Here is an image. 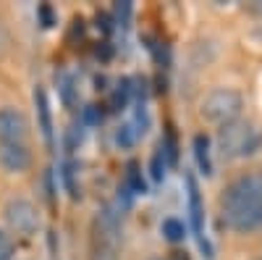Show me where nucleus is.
<instances>
[{
    "mask_svg": "<svg viewBox=\"0 0 262 260\" xmlns=\"http://www.w3.org/2000/svg\"><path fill=\"white\" fill-rule=\"evenodd\" d=\"M221 215L231 231L247 234L262 226V173H244L221 197Z\"/></svg>",
    "mask_w": 262,
    "mask_h": 260,
    "instance_id": "f257e3e1",
    "label": "nucleus"
},
{
    "mask_svg": "<svg viewBox=\"0 0 262 260\" xmlns=\"http://www.w3.org/2000/svg\"><path fill=\"white\" fill-rule=\"evenodd\" d=\"M217 145H221V153L226 158H247V155H254L259 150L262 132L257 129V124L236 118V121L221 126V132H217Z\"/></svg>",
    "mask_w": 262,
    "mask_h": 260,
    "instance_id": "f03ea898",
    "label": "nucleus"
},
{
    "mask_svg": "<svg viewBox=\"0 0 262 260\" xmlns=\"http://www.w3.org/2000/svg\"><path fill=\"white\" fill-rule=\"evenodd\" d=\"M118 239H121V218L113 205L100 208L92 226V255L90 260H118Z\"/></svg>",
    "mask_w": 262,
    "mask_h": 260,
    "instance_id": "7ed1b4c3",
    "label": "nucleus"
},
{
    "mask_svg": "<svg viewBox=\"0 0 262 260\" xmlns=\"http://www.w3.org/2000/svg\"><path fill=\"white\" fill-rule=\"evenodd\" d=\"M242 108H244V97L238 95L236 90H231V87H217V90L205 95V100L200 105V113L210 124L226 126V124L238 118Z\"/></svg>",
    "mask_w": 262,
    "mask_h": 260,
    "instance_id": "20e7f679",
    "label": "nucleus"
},
{
    "mask_svg": "<svg viewBox=\"0 0 262 260\" xmlns=\"http://www.w3.org/2000/svg\"><path fill=\"white\" fill-rule=\"evenodd\" d=\"M3 215H6L8 229L16 231V234H21V236H32L39 229V213H37V208L29 200H21V197L11 200L6 205Z\"/></svg>",
    "mask_w": 262,
    "mask_h": 260,
    "instance_id": "39448f33",
    "label": "nucleus"
},
{
    "mask_svg": "<svg viewBox=\"0 0 262 260\" xmlns=\"http://www.w3.org/2000/svg\"><path fill=\"white\" fill-rule=\"evenodd\" d=\"M29 134V124L24 113L16 108H3L0 111V145H24Z\"/></svg>",
    "mask_w": 262,
    "mask_h": 260,
    "instance_id": "423d86ee",
    "label": "nucleus"
},
{
    "mask_svg": "<svg viewBox=\"0 0 262 260\" xmlns=\"http://www.w3.org/2000/svg\"><path fill=\"white\" fill-rule=\"evenodd\" d=\"M0 166L8 173H21L32 166V153L27 145H0Z\"/></svg>",
    "mask_w": 262,
    "mask_h": 260,
    "instance_id": "0eeeda50",
    "label": "nucleus"
},
{
    "mask_svg": "<svg viewBox=\"0 0 262 260\" xmlns=\"http://www.w3.org/2000/svg\"><path fill=\"white\" fill-rule=\"evenodd\" d=\"M189 213H191V229H194V234L200 236V245L205 247V250H210L205 242H202V229H205V224H202V200H200V187H196V182L189 176Z\"/></svg>",
    "mask_w": 262,
    "mask_h": 260,
    "instance_id": "6e6552de",
    "label": "nucleus"
},
{
    "mask_svg": "<svg viewBox=\"0 0 262 260\" xmlns=\"http://www.w3.org/2000/svg\"><path fill=\"white\" fill-rule=\"evenodd\" d=\"M34 103H37V113H39L42 137H45L48 145H53V121H50V108H48V97H45V90H42V87L34 90Z\"/></svg>",
    "mask_w": 262,
    "mask_h": 260,
    "instance_id": "1a4fd4ad",
    "label": "nucleus"
},
{
    "mask_svg": "<svg viewBox=\"0 0 262 260\" xmlns=\"http://www.w3.org/2000/svg\"><path fill=\"white\" fill-rule=\"evenodd\" d=\"M194 155H196V163H200V171L205 173H212V163H210V142L205 134H196L194 137Z\"/></svg>",
    "mask_w": 262,
    "mask_h": 260,
    "instance_id": "9d476101",
    "label": "nucleus"
},
{
    "mask_svg": "<svg viewBox=\"0 0 262 260\" xmlns=\"http://www.w3.org/2000/svg\"><path fill=\"white\" fill-rule=\"evenodd\" d=\"M126 189H128V192H134V194H142V192H144L142 171H139V163H134V161L126 166Z\"/></svg>",
    "mask_w": 262,
    "mask_h": 260,
    "instance_id": "9b49d317",
    "label": "nucleus"
},
{
    "mask_svg": "<svg viewBox=\"0 0 262 260\" xmlns=\"http://www.w3.org/2000/svg\"><path fill=\"white\" fill-rule=\"evenodd\" d=\"M128 95H131V82H128V79H121V82L116 84L113 97H111V108H113V111H121V108L128 105Z\"/></svg>",
    "mask_w": 262,
    "mask_h": 260,
    "instance_id": "f8f14e48",
    "label": "nucleus"
},
{
    "mask_svg": "<svg viewBox=\"0 0 262 260\" xmlns=\"http://www.w3.org/2000/svg\"><path fill=\"white\" fill-rule=\"evenodd\" d=\"M163 234L168 242H181L184 239V224L176 218H165L163 221Z\"/></svg>",
    "mask_w": 262,
    "mask_h": 260,
    "instance_id": "ddd939ff",
    "label": "nucleus"
},
{
    "mask_svg": "<svg viewBox=\"0 0 262 260\" xmlns=\"http://www.w3.org/2000/svg\"><path fill=\"white\" fill-rule=\"evenodd\" d=\"M163 173H165V150H163V145H158L155 155H152V179L160 182Z\"/></svg>",
    "mask_w": 262,
    "mask_h": 260,
    "instance_id": "4468645a",
    "label": "nucleus"
},
{
    "mask_svg": "<svg viewBox=\"0 0 262 260\" xmlns=\"http://www.w3.org/2000/svg\"><path fill=\"white\" fill-rule=\"evenodd\" d=\"M139 134H137V129L131 126V124H126V126H121L118 129V134H116V142L121 145V147H131L134 145V139H137Z\"/></svg>",
    "mask_w": 262,
    "mask_h": 260,
    "instance_id": "2eb2a0df",
    "label": "nucleus"
},
{
    "mask_svg": "<svg viewBox=\"0 0 262 260\" xmlns=\"http://www.w3.org/2000/svg\"><path fill=\"white\" fill-rule=\"evenodd\" d=\"M60 95H63V103H66V105L74 103V79H71L69 74L60 76Z\"/></svg>",
    "mask_w": 262,
    "mask_h": 260,
    "instance_id": "dca6fc26",
    "label": "nucleus"
},
{
    "mask_svg": "<svg viewBox=\"0 0 262 260\" xmlns=\"http://www.w3.org/2000/svg\"><path fill=\"white\" fill-rule=\"evenodd\" d=\"M116 18H118V24L121 27H128V21H131V3H126V0H121V3H116Z\"/></svg>",
    "mask_w": 262,
    "mask_h": 260,
    "instance_id": "f3484780",
    "label": "nucleus"
},
{
    "mask_svg": "<svg viewBox=\"0 0 262 260\" xmlns=\"http://www.w3.org/2000/svg\"><path fill=\"white\" fill-rule=\"evenodd\" d=\"M13 257V242H11V236L0 229V260H11Z\"/></svg>",
    "mask_w": 262,
    "mask_h": 260,
    "instance_id": "a211bd4d",
    "label": "nucleus"
},
{
    "mask_svg": "<svg viewBox=\"0 0 262 260\" xmlns=\"http://www.w3.org/2000/svg\"><path fill=\"white\" fill-rule=\"evenodd\" d=\"M66 187H69L71 197H79V189L74 184V166H66Z\"/></svg>",
    "mask_w": 262,
    "mask_h": 260,
    "instance_id": "6ab92c4d",
    "label": "nucleus"
},
{
    "mask_svg": "<svg viewBox=\"0 0 262 260\" xmlns=\"http://www.w3.org/2000/svg\"><path fill=\"white\" fill-rule=\"evenodd\" d=\"M39 16H42V27H53V11H50V6H39Z\"/></svg>",
    "mask_w": 262,
    "mask_h": 260,
    "instance_id": "aec40b11",
    "label": "nucleus"
},
{
    "mask_svg": "<svg viewBox=\"0 0 262 260\" xmlns=\"http://www.w3.org/2000/svg\"><path fill=\"white\" fill-rule=\"evenodd\" d=\"M84 116H86V121H90V124H97V121L102 118V113H97V108H95V105H90V108H86V111H84Z\"/></svg>",
    "mask_w": 262,
    "mask_h": 260,
    "instance_id": "412c9836",
    "label": "nucleus"
},
{
    "mask_svg": "<svg viewBox=\"0 0 262 260\" xmlns=\"http://www.w3.org/2000/svg\"><path fill=\"white\" fill-rule=\"evenodd\" d=\"M165 260H191V257H189V252H186V250H173Z\"/></svg>",
    "mask_w": 262,
    "mask_h": 260,
    "instance_id": "4be33fe9",
    "label": "nucleus"
},
{
    "mask_svg": "<svg viewBox=\"0 0 262 260\" xmlns=\"http://www.w3.org/2000/svg\"><path fill=\"white\" fill-rule=\"evenodd\" d=\"M97 27H102V32H111V18H107V16H97Z\"/></svg>",
    "mask_w": 262,
    "mask_h": 260,
    "instance_id": "5701e85b",
    "label": "nucleus"
}]
</instances>
